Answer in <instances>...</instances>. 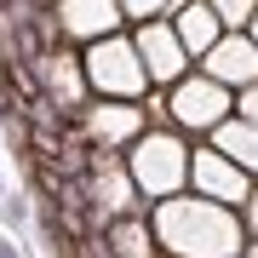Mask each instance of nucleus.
Returning <instances> with one entry per match:
<instances>
[{"mask_svg":"<svg viewBox=\"0 0 258 258\" xmlns=\"http://www.w3.org/2000/svg\"><path fill=\"white\" fill-rule=\"evenodd\" d=\"M138 46H144L149 69H155L161 81H172V75H178V46H172V35H161V29H144V35H138Z\"/></svg>","mask_w":258,"mask_h":258,"instance_id":"3","label":"nucleus"},{"mask_svg":"<svg viewBox=\"0 0 258 258\" xmlns=\"http://www.w3.org/2000/svg\"><path fill=\"white\" fill-rule=\"evenodd\" d=\"M0 218H6L12 230H23V224H29V207L18 201V195H12V201H0Z\"/></svg>","mask_w":258,"mask_h":258,"instance_id":"7","label":"nucleus"},{"mask_svg":"<svg viewBox=\"0 0 258 258\" xmlns=\"http://www.w3.org/2000/svg\"><path fill=\"white\" fill-rule=\"evenodd\" d=\"M212 18H218L212 6H184V12H178V40L207 52V46H212Z\"/></svg>","mask_w":258,"mask_h":258,"instance_id":"4","label":"nucleus"},{"mask_svg":"<svg viewBox=\"0 0 258 258\" xmlns=\"http://www.w3.org/2000/svg\"><path fill=\"white\" fill-rule=\"evenodd\" d=\"M149 6H155V0H149Z\"/></svg>","mask_w":258,"mask_h":258,"instance_id":"9","label":"nucleus"},{"mask_svg":"<svg viewBox=\"0 0 258 258\" xmlns=\"http://www.w3.org/2000/svg\"><path fill=\"white\" fill-rule=\"evenodd\" d=\"M115 18H120L115 0H69V23L75 29H109Z\"/></svg>","mask_w":258,"mask_h":258,"instance_id":"5","label":"nucleus"},{"mask_svg":"<svg viewBox=\"0 0 258 258\" xmlns=\"http://www.w3.org/2000/svg\"><path fill=\"white\" fill-rule=\"evenodd\" d=\"M207 63L218 81H258V46H247V40H218Z\"/></svg>","mask_w":258,"mask_h":258,"instance_id":"1","label":"nucleus"},{"mask_svg":"<svg viewBox=\"0 0 258 258\" xmlns=\"http://www.w3.org/2000/svg\"><path fill=\"white\" fill-rule=\"evenodd\" d=\"M212 12L224 23H241V18H252V0H212Z\"/></svg>","mask_w":258,"mask_h":258,"instance_id":"6","label":"nucleus"},{"mask_svg":"<svg viewBox=\"0 0 258 258\" xmlns=\"http://www.w3.org/2000/svg\"><path fill=\"white\" fill-rule=\"evenodd\" d=\"M212 115H218V92L212 86H184L178 92V120L184 126H207Z\"/></svg>","mask_w":258,"mask_h":258,"instance_id":"2","label":"nucleus"},{"mask_svg":"<svg viewBox=\"0 0 258 258\" xmlns=\"http://www.w3.org/2000/svg\"><path fill=\"white\" fill-rule=\"evenodd\" d=\"M0 258H23V252H18V247H12V241H0Z\"/></svg>","mask_w":258,"mask_h":258,"instance_id":"8","label":"nucleus"}]
</instances>
